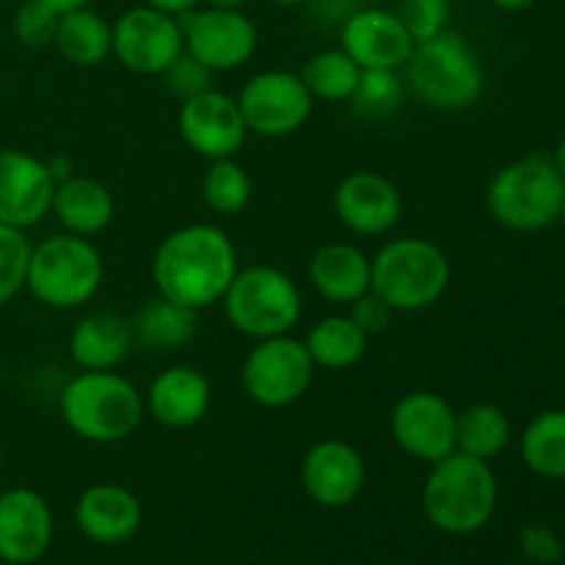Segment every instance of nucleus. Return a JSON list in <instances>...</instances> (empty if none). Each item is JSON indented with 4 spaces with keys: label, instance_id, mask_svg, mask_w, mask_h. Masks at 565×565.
<instances>
[{
    "label": "nucleus",
    "instance_id": "31",
    "mask_svg": "<svg viewBox=\"0 0 565 565\" xmlns=\"http://www.w3.org/2000/svg\"><path fill=\"white\" fill-rule=\"evenodd\" d=\"M254 182L246 166L235 158L210 160L207 171L202 177V199L210 213L215 215H237L252 204Z\"/></svg>",
    "mask_w": 565,
    "mask_h": 565
},
{
    "label": "nucleus",
    "instance_id": "27",
    "mask_svg": "<svg viewBox=\"0 0 565 565\" xmlns=\"http://www.w3.org/2000/svg\"><path fill=\"white\" fill-rule=\"evenodd\" d=\"M367 342L370 337L348 315H329L303 337L309 359L323 370H348L359 364L367 353Z\"/></svg>",
    "mask_w": 565,
    "mask_h": 565
},
{
    "label": "nucleus",
    "instance_id": "3",
    "mask_svg": "<svg viewBox=\"0 0 565 565\" xmlns=\"http://www.w3.org/2000/svg\"><path fill=\"white\" fill-rule=\"evenodd\" d=\"M500 502V483L489 461L450 452L430 463L423 486L425 519L445 535L480 533Z\"/></svg>",
    "mask_w": 565,
    "mask_h": 565
},
{
    "label": "nucleus",
    "instance_id": "19",
    "mask_svg": "<svg viewBox=\"0 0 565 565\" xmlns=\"http://www.w3.org/2000/svg\"><path fill=\"white\" fill-rule=\"evenodd\" d=\"M340 47L362 70H397L414 53V39L395 11L362 6L340 25Z\"/></svg>",
    "mask_w": 565,
    "mask_h": 565
},
{
    "label": "nucleus",
    "instance_id": "28",
    "mask_svg": "<svg viewBox=\"0 0 565 565\" xmlns=\"http://www.w3.org/2000/svg\"><path fill=\"white\" fill-rule=\"evenodd\" d=\"M511 419L497 403H472L458 412L456 450L480 461H494L511 445Z\"/></svg>",
    "mask_w": 565,
    "mask_h": 565
},
{
    "label": "nucleus",
    "instance_id": "35",
    "mask_svg": "<svg viewBox=\"0 0 565 565\" xmlns=\"http://www.w3.org/2000/svg\"><path fill=\"white\" fill-rule=\"evenodd\" d=\"M58 20L61 14L53 11L50 6L39 3V0H25V3L17 9L14 22V36L22 47H50L55 42V31H58Z\"/></svg>",
    "mask_w": 565,
    "mask_h": 565
},
{
    "label": "nucleus",
    "instance_id": "44",
    "mask_svg": "<svg viewBox=\"0 0 565 565\" xmlns=\"http://www.w3.org/2000/svg\"><path fill=\"white\" fill-rule=\"evenodd\" d=\"M202 3L215 6V9H243L248 0H202Z\"/></svg>",
    "mask_w": 565,
    "mask_h": 565
},
{
    "label": "nucleus",
    "instance_id": "6",
    "mask_svg": "<svg viewBox=\"0 0 565 565\" xmlns=\"http://www.w3.org/2000/svg\"><path fill=\"white\" fill-rule=\"evenodd\" d=\"M103 281L105 259L92 237L61 232L44 237L31 248L25 290L42 307L61 309V312L86 307L99 292Z\"/></svg>",
    "mask_w": 565,
    "mask_h": 565
},
{
    "label": "nucleus",
    "instance_id": "9",
    "mask_svg": "<svg viewBox=\"0 0 565 565\" xmlns=\"http://www.w3.org/2000/svg\"><path fill=\"white\" fill-rule=\"evenodd\" d=\"M315 364L303 340L292 334L257 340L241 367V386L263 408H287L301 401L315 379Z\"/></svg>",
    "mask_w": 565,
    "mask_h": 565
},
{
    "label": "nucleus",
    "instance_id": "43",
    "mask_svg": "<svg viewBox=\"0 0 565 565\" xmlns=\"http://www.w3.org/2000/svg\"><path fill=\"white\" fill-rule=\"evenodd\" d=\"M491 3H494L500 11H527L533 9L539 0H491Z\"/></svg>",
    "mask_w": 565,
    "mask_h": 565
},
{
    "label": "nucleus",
    "instance_id": "41",
    "mask_svg": "<svg viewBox=\"0 0 565 565\" xmlns=\"http://www.w3.org/2000/svg\"><path fill=\"white\" fill-rule=\"evenodd\" d=\"M44 163H47V171H50V177H53L55 185L77 174L75 163H72V160L66 158V154H55V158H47V160H44Z\"/></svg>",
    "mask_w": 565,
    "mask_h": 565
},
{
    "label": "nucleus",
    "instance_id": "2",
    "mask_svg": "<svg viewBox=\"0 0 565 565\" xmlns=\"http://www.w3.org/2000/svg\"><path fill=\"white\" fill-rule=\"evenodd\" d=\"M66 428L88 445L127 441L147 417L143 395L116 370H81L58 395Z\"/></svg>",
    "mask_w": 565,
    "mask_h": 565
},
{
    "label": "nucleus",
    "instance_id": "34",
    "mask_svg": "<svg viewBox=\"0 0 565 565\" xmlns=\"http://www.w3.org/2000/svg\"><path fill=\"white\" fill-rule=\"evenodd\" d=\"M414 44L439 36L450 25V0H401L395 11Z\"/></svg>",
    "mask_w": 565,
    "mask_h": 565
},
{
    "label": "nucleus",
    "instance_id": "38",
    "mask_svg": "<svg viewBox=\"0 0 565 565\" xmlns=\"http://www.w3.org/2000/svg\"><path fill=\"white\" fill-rule=\"evenodd\" d=\"M348 318H351L367 337H379L390 329L395 312H392V307L384 298L375 296L373 290H367L362 298H356V301L348 307Z\"/></svg>",
    "mask_w": 565,
    "mask_h": 565
},
{
    "label": "nucleus",
    "instance_id": "33",
    "mask_svg": "<svg viewBox=\"0 0 565 565\" xmlns=\"http://www.w3.org/2000/svg\"><path fill=\"white\" fill-rule=\"evenodd\" d=\"M31 248L25 232L0 224V307L11 303L25 290Z\"/></svg>",
    "mask_w": 565,
    "mask_h": 565
},
{
    "label": "nucleus",
    "instance_id": "13",
    "mask_svg": "<svg viewBox=\"0 0 565 565\" xmlns=\"http://www.w3.org/2000/svg\"><path fill=\"white\" fill-rule=\"evenodd\" d=\"M458 412L441 395L428 390L406 392L390 414L392 441L408 458L436 463L456 452Z\"/></svg>",
    "mask_w": 565,
    "mask_h": 565
},
{
    "label": "nucleus",
    "instance_id": "20",
    "mask_svg": "<svg viewBox=\"0 0 565 565\" xmlns=\"http://www.w3.org/2000/svg\"><path fill=\"white\" fill-rule=\"evenodd\" d=\"M141 522L143 505L127 486L94 483L75 502V527L92 544H127L141 530Z\"/></svg>",
    "mask_w": 565,
    "mask_h": 565
},
{
    "label": "nucleus",
    "instance_id": "26",
    "mask_svg": "<svg viewBox=\"0 0 565 565\" xmlns=\"http://www.w3.org/2000/svg\"><path fill=\"white\" fill-rule=\"evenodd\" d=\"M53 47L58 50L66 64L92 70V66H99L105 58H110L114 31H110V22L103 14L83 6V9H72L61 14Z\"/></svg>",
    "mask_w": 565,
    "mask_h": 565
},
{
    "label": "nucleus",
    "instance_id": "8",
    "mask_svg": "<svg viewBox=\"0 0 565 565\" xmlns=\"http://www.w3.org/2000/svg\"><path fill=\"white\" fill-rule=\"evenodd\" d=\"M403 70L412 92L436 110H469L483 94V66L467 39L450 28L428 42L414 44Z\"/></svg>",
    "mask_w": 565,
    "mask_h": 565
},
{
    "label": "nucleus",
    "instance_id": "16",
    "mask_svg": "<svg viewBox=\"0 0 565 565\" xmlns=\"http://www.w3.org/2000/svg\"><path fill=\"white\" fill-rule=\"evenodd\" d=\"M334 215L353 235H390L403 218V196L390 177L359 169L342 177L337 185Z\"/></svg>",
    "mask_w": 565,
    "mask_h": 565
},
{
    "label": "nucleus",
    "instance_id": "32",
    "mask_svg": "<svg viewBox=\"0 0 565 565\" xmlns=\"http://www.w3.org/2000/svg\"><path fill=\"white\" fill-rule=\"evenodd\" d=\"M403 88L397 70H362L351 105L364 119H386L403 105Z\"/></svg>",
    "mask_w": 565,
    "mask_h": 565
},
{
    "label": "nucleus",
    "instance_id": "10",
    "mask_svg": "<svg viewBox=\"0 0 565 565\" xmlns=\"http://www.w3.org/2000/svg\"><path fill=\"white\" fill-rule=\"evenodd\" d=\"M237 108L246 119L248 132L259 138H287L307 125L315 110V97L298 72L265 70L243 83Z\"/></svg>",
    "mask_w": 565,
    "mask_h": 565
},
{
    "label": "nucleus",
    "instance_id": "37",
    "mask_svg": "<svg viewBox=\"0 0 565 565\" xmlns=\"http://www.w3.org/2000/svg\"><path fill=\"white\" fill-rule=\"evenodd\" d=\"M519 546H522L527 561L539 565H555L561 563L565 555L561 535L552 527H546V524H527V527H522V533H519Z\"/></svg>",
    "mask_w": 565,
    "mask_h": 565
},
{
    "label": "nucleus",
    "instance_id": "40",
    "mask_svg": "<svg viewBox=\"0 0 565 565\" xmlns=\"http://www.w3.org/2000/svg\"><path fill=\"white\" fill-rule=\"evenodd\" d=\"M147 6H152V9L163 11V14H171V17H185L188 11L196 9L202 0H143Z\"/></svg>",
    "mask_w": 565,
    "mask_h": 565
},
{
    "label": "nucleus",
    "instance_id": "29",
    "mask_svg": "<svg viewBox=\"0 0 565 565\" xmlns=\"http://www.w3.org/2000/svg\"><path fill=\"white\" fill-rule=\"evenodd\" d=\"M524 467L544 480L565 478V408H550L530 419L522 441Z\"/></svg>",
    "mask_w": 565,
    "mask_h": 565
},
{
    "label": "nucleus",
    "instance_id": "4",
    "mask_svg": "<svg viewBox=\"0 0 565 565\" xmlns=\"http://www.w3.org/2000/svg\"><path fill=\"white\" fill-rule=\"evenodd\" d=\"M450 279V259L428 237H395L370 259V290L384 298L392 312L436 307Z\"/></svg>",
    "mask_w": 565,
    "mask_h": 565
},
{
    "label": "nucleus",
    "instance_id": "1",
    "mask_svg": "<svg viewBox=\"0 0 565 565\" xmlns=\"http://www.w3.org/2000/svg\"><path fill=\"white\" fill-rule=\"evenodd\" d=\"M237 270L235 243L215 224H185L169 232L152 257L158 296L196 312L221 303Z\"/></svg>",
    "mask_w": 565,
    "mask_h": 565
},
{
    "label": "nucleus",
    "instance_id": "46",
    "mask_svg": "<svg viewBox=\"0 0 565 565\" xmlns=\"http://www.w3.org/2000/svg\"><path fill=\"white\" fill-rule=\"evenodd\" d=\"M268 3H274V6H287V9H292V6H307L309 0H268Z\"/></svg>",
    "mask_w": 565,
    "mask_h": 565
},
{
    "label": "nucleus",
    "instance_id": "7",
    "mask_svg": "<svg viewBox=\"0 0 565 565\" xmlns=\"http://www.w3.org/2000/svg\"><path fill=\"white\" fill-rule=\"evenodd\" d=\"M224 318L237 334L248 340H270V337L292 334L303 315L301 287L290 274L274 265H252L241 268L226 287Z\"/></svg>",
    "mask_w": 565,
    "mask_h": 565
},
{
    "label": "nucleus",
    "instance_id": "11",
    "mask_svg": "<svg viewBox=\"0 0 565 565\" xmlns=\"http://www.w3.org/2000/svg\"><path fill=\"white\" fill-rule=\"evenodd\" d=\"M110 31H114L110 55L132 75L160 77L185 53L180 17L163 14L147 3L121 11Z\"/></svg>",
    "mask_w": 565,
    "mask_h": 565
},
{
    "label": "nucleus",
    "instance_id": "39",
    "mask_svg": "<svg viewBox=\"0 0 565 565\" xmlns=\"http://www.w3.org/2000/svg\"><path fill=\"white\" fill-rule=\"evenodd\" d=\"M309 6H312V14L320 22H329V25L340 28L353 11L362 9V0H309Z\"/></svg>",
    "mask_w": 565,
    "mask_h": 565
},
{
    "label": "nucleus",
    "instance_id": "21",
    "mask_svg": "<svg viewBox=\"0 0 565 565\" xmlns=\"http://www.w3.org/2000/svg\"><path fill=\"white\" fill-rule=\"evenodd\" d=\"M147 414L169 430H188L202 423L213 406V384L188 364H174L152 379L143 395Z\"/></svg>",
    "mask_w": 565,
    "mask_h": 565
},
{
    "label": "nucleus",
    "instance_id": "12",
    "mask_svg": "<svg viewBox=\"0 0 565 565\" xmlns=\"http://www.w3.org/2000/svg\"><path fill=\"white\" fill-rule=\"evenodd\" d=\"M182 22V39H185V53L202 61L207 70L232 72L246 66L254 58L259 44L257 25L252 17L243 14V9H193Z\"/></svg>",
    "mask_w": 565,
    "mask_h": 565
},
{
    "label": "nucleus",
    "instance_id": "15",
    "mask_svg": "<svg viewBox=\"0 0 565 565\" xmlns=\"http://www.w3.org/2000/svg\"><path fill=\"white\" fill-rule=\"evenodd\" d=\"M367 483L362 452L342 439H320L303 452L301 486L320 508H348L359 500Z\"/></svg>",
    "mask_w": 565,
    "mask_h": 565
},
{
    "label": "nucleus",
    "instance_id": "5",
    "mask_svg": "<svg viewBox=\"0 0 565 565\" xmlns=\"http://www.w3.org/2000/svg\"><path fill=\"white\" fill-rule=\"evenodd\" d=\"M565 177L550 152H533L502 166L486 188L491 218L511 232H541L561 221Z\"/></svg>",
    "mask_w": 565,
    "mask_h": 565
},
{
    "label": "nucleus",
    "instance_id": "47",
    "mask_svg": "<svg viewBox=\"0 0 565 565\" xmlns=\"http://www.w3.org/2000/svg\"><path fill=\"white\" fill-rule=\"evenodd\" d=\"M3 467H6V452H3V445H0V475H3Z\"/></svg>",
    "mask_w": 565,
    "mask_h": 565
},
{
    "label": "nucleus",
    "instance_id": "24",
    "mask_svg": "<svg viewBox=\"0 0 565 565\" xmlns=\"http://www.w3.org/2000/svg\"><path fill=\"white\" fill-rule=\"evenodd\" d=\"M132 345V326L119 312L86 315L70 334V356L81 370H116Z\"/></svg>",
    "mask_w": 565,
    "mask_h": 565
},
{
    "label": "nucleus",
    "instance_id": "22",
    "mask_svg": "<svg viewBox=\"0 0 565 565\" xmlns=\"http://www.w3.org/2000/svg\"><path fill=\"white\" fill-rule=\"evenodd\" d=\"M309 285L323 301L351 307L370 290V257L353 243H326L309 259Z\"/></svg>",
    "mask_w": 565,
    "mask_h": 565
},
{
    "label": "nucleus",
    "instance_id": "36",
    "mask_svg": "<svg viewBox=\"0 0 565 565\" xmlns=\"http://www.w3.org/2000/svg\"><path fill=\"white\" fill-rule=\"evenodd\" d=\"M213 77H215V72L207 70L202 61L193 58L191 53H182L180 58H177L174 64L163 72V75H160V81H163L166 92H171L174 97H180V103H182V99L196 97V94L215 88Z\"/></svg>",
    "mask_w": 565,
    "mask_h": 565
},
{
    "label": "nucleus",
    "instance_id": "30",
    "mask_svg": "<svg viewBox=\"0 0 565 565\" xmlns=\"http://www.w3.org/2000/svg\"><path fill=\"white\" fill-rule=\"evenodd\" d=\"M303 86L309 88L315 99H326V103H351L353 92L362 77V66L351 58L342 47L320 50L312 58L303 64L298 72Z\"/></svg>",
    "mask_w": 565,
    "mask_h": 565
},
{
    "label": "nucleus",
    "instance_id": "14",
    "mask_svg": "<svg viewBox=\"0 0 565 565\" xmlns=\"http://www.w3.org/2000/svg\"><path fill=\"white\" fill-rule=\"evenodd\" d=\"M177 127L185 147L204 160L235 158L248 138L237 99L218 88L182 99Z\"/></svg>",
    "mask_w": 565,
    "mask_h": 565
},
{
    "label": "nucleus",
    "instance_id": "17",
    "mask_svg": "<svg viewBox=\"0 0 565 565\" xmlns=\"http://www.w3.org/2000/svg\"><path fill=\"white\" fill-rule=\"evenodd\" d=\"M55 182L47 163L25 149H0V224L31 230L53 207Z\"/></svg>",
    "mask_w": 565,
    "mask_h": 565
},
{
    "label": "nucleus",
    "instance_id": "25",
    "mask_svg": "<svg viewBox=\"0 0 565 565\" xmlns=\"http://www.w3.org/2000/svg\"><path fill=\"white\" fill-rule=\"evenodd\" d=\"M132 326V342L147 351L169 353L182 351L196 340L199 331V312L188 309L182 303L169 301V298L158 296L152 301L143 303L130 320Z\"/></svg>",
    "mask_w": 565,
    "mask_h": 565
},
{
    "label": "nucleus",
    "instance_id": "45",
    "mask_svg": "<svg viewBox=\"0 0 565 565\" xmlns=\"http://www.w3.org/2000/svg\"><path fill=\"white\" fill-rule=\"evenodd\" d=\"M552 160H555L557 171H561V174L565 177V136L561 138V143H557L555 152H552Z\"/></svg>",
    "mask_w": 565,
    "mask_h": 565
},
{
    "label": "nucleus",
    "instance_id": "23",
    "mask_svg": "<svg viewBox=\"0 0 565 565\" xmlns=\"http://www.w3.org/2000/svg\"><path fill=\"white\" fill-rule=\"evenodd\" d=\"M50 213L70 235L94 237L103 235L114 224L116 202L105 182L86 174H75L55 185Z\"/></svg>",
    "mask_w": 565,
    "mask_h": 565
},
{
    "label": "nucleus",
    "instance_id": "48",
    "mask_svg": "<svg viewBox=\"0 0 565 565\" xmlns=\"http://www.w3.org/2000/svg\"><path fill=\"white\" fill-rule=\"evenodd\" d=\"M561 224H563V230H565V199H563V207H561Z\"/></svg>",
    "mask_w": 565,
    "mask_h": 565
},
{
    "label": "nucleus",
    "instance_id": "42",
    "mask_svg": "<svg viewBox=\"0 0 565 565\" xmlns=\"http://www.w3.org/2000/svg\"><path fill=\"white\" fill-rule=\"evenodd\" d=\"M39 3L50 6V9L58 11V14H66V11L72 9H83V6H88L92 0H39Z\"/></svg>",
    "mask_w": 565,
    "mask_h": 565
},
{
    "label": "nucleus",
    "instance_id": "18",
    "mask_svg": "<svg viewBox=\"0 0 565 565\" xmlns=\"http://www.w3.org/2000/svg\"><path fill=\"white\" fill-rule=\"evenodd\" d=\"M55 519L39 491L17 486L0 494V561L33 565L53 544Z\"/></svg>",
    "mask_w": 565,
    "mask_h": 565
}]
</instances>
